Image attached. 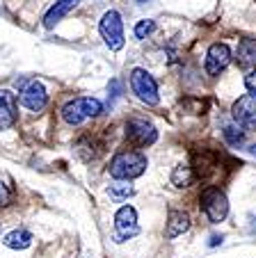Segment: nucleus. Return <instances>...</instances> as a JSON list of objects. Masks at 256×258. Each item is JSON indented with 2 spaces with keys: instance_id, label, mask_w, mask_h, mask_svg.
Returning <instances> with one entry per match:
<instances>
[{
  "instance_id": "nucleus-1",
  "label": "nucleus",
  "mask_w": 256,
  "mask_h": 258,
  "mask_svg": "<svg viewBox=\"0 0 256 258\" xmlns=\"http://www.w3.org/2000/svg\"><path fill=\"white\" fill-rule=\"evenodd\" d=\"M110 176L119 180H133L137 176L144 174L146 169V158L140 151H119L110 160Z\"/></svg>"
},
{
  "instance_id": "nucleus-2",
  "label": "nucleus",
  "mask_w": 256,
  "mask_h": 258,
  "mask_svg": "<svg viewBox=\"0 0 256 258\" xmlns=\"http://www.w3.org/2000/svg\"><path fill=\"white\" fill-rule=\"evenodd\" d=\"M103 112V105L101 101L96 98H89V96H82V98H73L69 101L67 105L62 107V117L69 126H78L82 123L85 119H94Z\"/></svg>"
},
{
  "instance_id": "nucleus-3",
  "label": "nucleus",
  "mask_w": 256,
  "mask_h": 258,
  "mask_svg": "<svg viewBox=\"0 0 256 258\" xmlns=\"http://www.w3.org/2000/svg\"><path fill=\"white\" fill-rule=\"evenodd\" d=\"M131 89L146 105H158L160 103L158 85H156L153 76H151L149 71H144V69H133L131 71Z\"/></svg>"
},
{
  "instance_id": "nucleus-4",
  "label": "nucleus",
  "mask_w": 256,
  "mask_h": 258,
  "mask_svg": "<svg viewBox=\"0 0 256 258\" xmlns=\"http://www.w3.org/2000/svg\"><path fill=\"white\" fill-rule=\"evenodd\" d=\"M199 201H201V208L211 222H215V224L224 222V217L229 213V201H227V195L220 187H206L201 192V199Z\"/></svg>"
},
{
  "instance_id": "nucleus-5",
  "label": "nucleus",
  "mask_w": 256,
  "mask_h": 258,
  "mask_svg": "<svg viewBox=\"0 0 256 258\" xmlns=\"http://www.w3.org/2000/svg\"><path fill=\"white\" fill-rule=\"evenodd\" d=\"M98 30H101V37L106 39V44H108L110 50L124 48V21H121L119 12H115V10L106 12L103 19H101Z\"/></svg>"
},
{
  "instance_id": "nucleus-6",
  "label": "nucleus",
  "mask_w": 256,
  "mask_h": 258,
  "mask_svg": "<svg viewBox=\"0 0 256 258\" xmlns=\"http://www.w3.org/2000/svg\"><path fill=\"white\" fill-rule=\"evenodd\" d=\"M16 87H21V105L32 110V112H39L46 107V101H48V94H46V87L39 80H21L16 83Z\"/></svg>"
},
{
  "instance_id": "nucleus-7",
  "label": "nucleus",
  "mask_w": 256,
  "mask_h": 258,
  "mask_svg": "<svg viewBox=\"0 0 256 258\" xmlns=\"http://www.w3.org/2000/svg\"><path fill=\"white\" fill-rule=\"evenodd\" d=\"M126 137L137 146H149L158 140V131H156L153 123L146 121V119L131 117L126 121Z\"/></svg>"
},
{
  "instance_id": "nucleus-8",
  "label": "nucleus",
  "mask_w": 256,
  "mask_h": 258,
  "mask_svg": "<svg viewBox=\"0 0 256 258\" xmlns=\"http://www.w3.org/2000/svg\"><path fill=\"white\" fill-rule=\"evenodd\" d=\"M140 233V226H137V213L133 206H121L115 215V240L117 242H124V240L133 238V235Z\"/></svg>"
},
{
  "instance_id": "nucleus-9",
  "label": "nucleus",
  "mask_w": 256,
  "mask_h": 258,
  "mask_svg": "<svg viewBox=\"0 0 256 258\" xmlns=\"http://www.w3.org/2000/svg\"><path fill=\"white\" fill-rule=\"evenodd\" d=\"M233 119L240 128L247 131H256V96L254 94H245L233 103Z\"/></svg>"
},
{
  "instance_id": "nucleus-10",
  "label": "nucleus",
  "mask_w": 256,
  "mask_h": 258,
  "mask_svg": "<svg viewBox=\"0 0 256 258\" xmlns=\"http://www.w3.org/2000/svg\"><path fill=\"white\" fill-rule=\"evenodd\" d=\"M231 62V48L227 44H213L206 53V73L208 76H220Z\"/></svg>"
},
{
  "instance_id": "nucleus-11",
  "label": "nucleus",
  "mask_w": 256,
  "mask_h": 258,
  "mask_svg": "<svg viewBox=\"0 0 256 258\" xmlns=\"http://www.w3.org/2000/svg\"><path fill=\"white\" fill-rule=\"evenodd\" d=\"M19 117V103L10 89H0V131H7L16 123Z\"/></svg>"
},
{
  "instance_id": "nucleus-12",
  "label": "nucleus",
  "mask_w": 256,
  "mask_h": 258,
  "mask_svg": "<svg viewBox=\"0 0 256 258\" xmlns=\"http://www.w3.org/2000/svg\"><path fill=\"white\" fill-rule=\"evenodd\" d=\"M76 5H78V0H55V5L50 7L44 16V28H48V30L55 28L69 12L76 10Z\"/></svg>"
},
{
  "instance_id": "nucleus-13",
  "label": "nucleus",
  "mask_w": 256,
  "mask_h": 258,
  "mask_svg": "<svg viewBox=\"0 0 256 258\" xmlns=\"http://www.w3.org/2000/svg\"><path fill=\"white\" fill-rule=\"evenodd\" d=\"M236 62L242 69L256 67V39H242L236 50Z\"/></svg>"
},
{
  "instance_id": "nucleus-14",
  "label": "nucleus",
  "mask_w": 256,
  "mask_h": 258,
  "mask_svg": "<svg viewBox=\"0 0 256 258\" xmlns=\"http://www.w3.org/2000/svg\"><path fill=\"white\" fill-rule=\"evenodd\" d=\"M190 229V217L188 213L181 210H172L167 217V238H179Z\"/></svg>"
},
{
  "instance_id": "nucleus-15",
  "label": "nucleus",
  "mask_w": 256,
  "mask_h": 258,
  "mask_svg": "<svg viewBox=\"0 0 256 258\" xmlns=\"http://www.w3.org/2000/svg\"><path fill=\"white\" fill-rule=\"evenodd\" d=\"M5 244L10 249H28L30 244H32V235L25 229H16L5 235Z\"/></svg>"
},
{
  "instance_id": "nucleus-16",
  "label": "nucleus",
  "mask_w": 256,
  "mask_h": 258,
  "mask_svg": "<svg viewBox=\"0 0 256 258\" xmlns=\"http://www.w3.org/2000/svg\"><path fill=\"white\" fill-rule=\"evenodd\" d=\"M192 180H194L192 169L185 165H179L174 169V174H172V183H174L176 187H188V185H192Z\"/></svg>"
},
{
  "instance_id": "nucleus-17",
  "label": "nucleus",
  "mask_w": 256,
  "mask_h": 258,
  "mask_svg": "<svg viewBox=\"0 0 256 258\" xmlns=\"http://www.w3.org/2000/svg\"><path fill=\"white\" fill-rule=\"evenodd\" d=\"M224 140H227L229 146H240L245 142V133L238 131L236 126H227L224 128Z\"/></svg>"
},
{
  "instance_id": "nucleus-18",
  "label": "nucleus",
  "mask_w": 256,
  "mask_h": 258,
  "mask_svg": "<svg viewBox=\"0 0 256 258\" xmlns=\"http://www.w3.org/2000/svg\"><path fill=\"white\" fill-rule=\"evenodd\" d=\"M153 30H156V23H153V21L144 19V21H140V23L135 25V37H137V39H146V37H149Z\"/></svg>"
},
{
  "instance_id": "nucleus-19",
  "label": "nucleus",
  "mask_w": 256,
  "mask_h": 258,
  "mask_svg": "<svg viewBox=\"0 0 256 258\" xmlns=\"http://www.w3.org/2000/svg\"><path fill=\"white\" fill-rule=\"evenodd\" d=\"M110 195L117 197V199H124V197H131V195H133V187H131V185H124V183H119V185H112V187H110Z\"/></svg>"
},
{
  "instance_id": "nucleus-20",
  "label": "nucleus",
  "mask_w": 256,
  "mask_h": 258,
  "mask_svg": "<svg viewBox=\"0 0 256 258\" xmlns=\"http://www.w3.org/2000/svg\"><path fill=\"white\" fill-rule=\"evenodd\" d=\"M245 87L249 89V94H254L256 96V71H251V73H247L245 76Z\"/></svg>"
},
{
  "instance_id": "nucleus-21",
  "label": "nucleus",
  "mask_w": 256,
  "mask_h": 258,
  "mask_svg": "<svg viewBox=\"0 0 256 258\" xmlns=\"http://www.w3.org/2000/svg\"><path fill=\"white\" fill-rule=\"evenodd\" d=\"M10 204V190H7V185L0 180V206H7Z\"/></svg>"
},
{
  "instance_id": "nucleus-22",
  "label": "nucleus",
  "mask_w": 256,
  "mask_h": 258,
  "mask_svg": "<svg viewBox=\"0 0 256 258\" xmlns=\"http://www.w3.org/2000/svg\"><path fill=\"white\" fill-rule=\"evenodd\" d=\"M211 247H218V244H222V235H211Z\"/></svg>"
},
{
  "instance_id": "nucleus-23",
  "label": "nucleus",
  "mask_w": 256,
  "mask_h": 258,
  "mask_svg": "<svg viewBox=\"0 0 256 258\" xmlns=\"http://www.w3.org/2000/svg\"><path fill=\"white\" fill-rule=\"evenodd\" d=\"M249 151H251V153H254V158H256V146H251V149H249Z\"/></svg>"
},
{
  "instance_id": "nucleus-24",
  "label": "nucleus",
  "mask_w": 256,
  "mask_h": 258,
  "mask_svg": "<svg viewBox=\"0 0 256 258\" xmlns=\"http://www.w3.org/2000/svg\"><path fill=\"white\" fill-rule=\"evenodd\" d=\"M137 3H146V0H137Z\"/></svg>"
}]
</instances>
